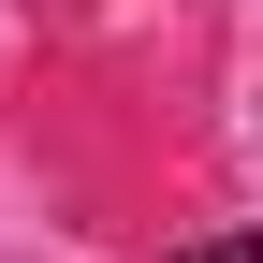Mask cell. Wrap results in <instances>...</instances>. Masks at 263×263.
<instances>
[{"label": "cell", "mask_w": 263, "mask_h": 263, "mask_svg": "<svg viewBox=\"0 0 263 263\" xmlns=\"http://www.w3.org/2000/svg\"><path fill=\"white\" fill-rule=\"evenodd\" d=\"M176 263H263V234H205V249H176Z\"/></svg>", "instance_id": "6da1fadb"}]
</instances>
